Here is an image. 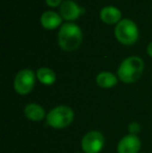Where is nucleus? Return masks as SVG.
<instances>
[{"label":"nucleus","mask_w":152,"mask_h":153,"mask_svg":"<svg viewBox=\"0 0 152 153\" xmlns=\"http://www.w3.org/2000/svg\"><path fill=\"white\" fill-rule=\"evenodd\" d=\"M98 85L101 88H113L117 85V77L110 72H101L96 78Z\"/></svg>","instance_id":"12"},{"label":"nucleus","mask_w":152,"mask_h":153,"mask_svg":"<svg viewBox=\"0 0 152 153\" xmlns=\"http://www.w3.org/2000/svg\"><path fill=\"white\" fill-rule=\"evenodd\" d=\"M62 0H46L47 4L50 6H57L59 3H61Z\"/></svg>","instance_id":"15"},{"label":"nucleus","mask_w":152,"mask_h":153,"mask_svg":"<svg viewBox=\"0 0 152 153\" xmlns=\"http://www.w3.org/2000/svg\"><path fill=\"white\" fill-rule=\"evenodd\" d=\"M115 36L121 43L130 45L139 38V31L136 23L129 19H123L115 28Z\"/></svg>","instance_id":"4"},{"label":"nucleus","mask_w":152,"mask_h":153,"mask_svg":"<svg viewBox=\"0 0 152 153\" xmlns=\"http://www.w3.org/2000/svg\"><path fill=\"white\" fill-rule=\"evenodd\" d=\"M41 23L44 27L46 28H55L62 23V17L59 16L57 13L52 12V10H48L45 12L41 17Z\"/></svg>","instance_id":"10"},{"label":"nucleus","mask_w":152,"mask_h":153,"mask_svg":"<svg viewBox=\"0 0 152 153\" xmlns=\"http://www.w3.org/2000/svg\"><path fill=\"white\" fill-rule=\"evenodd\" d=\"M104 146V137L99 131H90L81 140V148L85 153H99Z\"/></svg>","instance_id":"6"},{"label":"nucleus","mask_w":152,"mask_h":153,"mask_svg":"<svg viewBox=\"0 0 152 153\" xmlns=\"http://www.w3.org/2000/svg\"><path fill=\"white\" fill-rule=\"evenodd\" d=\"M59 44L64 50L72 51L78 48L82 40L81 29L74 23H65L59 31Z\"/></svg>","instance_id":"2"},{"label":"nucleus","mask_w":152,"mask_h":153,"mask_svg":"<svg viewBox=\"0 0 152 153\" xmlns=\"http://www.w3.org/2000/svg\"><path fill=\"white\" fill-rule=\"evenodd\" d=\"M144 62L139 56H129L121 62L118 69V77L123 82L131 83L142 76Z\"/></svg>","instance_id":"1"},{"label":"nucleus","mask_w":152,"mask_h":153,"mask_svg":"<svg viewBox=\"0 0 152 153\" xmlns=\"http://www.w3.org/2000/svg\"><path fill=\"white\" fill-rule=\"evenodd\" d=\"M35 85V73L29 69H23L17 73L14 80V88L20 95H26L31 92Z\"/></svg>","instance_id":"5"},{"label":"nucleus","mask_w":152,"mask_h":153,"mask_svg":"<svg viewBox=\"0 0 152 153\" xmlns=\"http://www.w3.org/2000/svg\"><path fill=\"white\" fill-rule=\"evenodd\" d=\"M147 52H148V54L150 55V56H152V42L148 45V47H147Z\"/></svg>","instance_id":"16"},{"label":"nucleus","mask_w":152,"mask_h":153,"mask_svg":"<svg viewBox=\"0 0 152 153\" xmlns=\"http://www.w3.org/2000/svg\"><path fill=\"white\" fill-rule=\"evenodd\" d=\"M141 148V141L136 135L128 134L118 144V153H138Z\"/></svg>","instance_id":"7"},{"label":"nucleus","mask_w":152,"mask_h":153,"mask_svg":"<svg viewBox=\"0 0 152 153\" xmlns=\"http://www.w3.org/2000/svg\"><path fill=\"white\" fill-rule=\"evenodd\" d=\"M39 80L44 85H52L56 79L55 73L49 68H40L37 72Z\"/></svg>","instance_id":"13"},{"label":"nucleus","mask_w":152,"mask_h":153,"mask_svg":"<svg viewBox=\"0 0 152 153\" xmlns=\"http://www.w3.org/2000/svg\"><path fill=\"white\" fill-rule=\"evenodd\" d=\"M129 131H130V134H134L136 135V133L140 131V125L138 123H131L129 125Z\"/></svg>","instance_id":"14"},{"label":"nucleus","mask_w":152,"mask_h":153,"mask_svg":"<svg viewBox=\"0 0 152 153\" xmlns=\"http://www.w3.org/2000/svg\"><path fill=\"white\" fill-rule=\"evenodd\" d=\"M82 13H85V10L72 0H64L59 5V15L67 20H74Z\"/></svg>","instance_id":"8"},{"label":"nucleus","mask_w":152,"mask_h":153,"mask_svg":"<svg viewBox=\"0 0 152 153\" xmlns=\"http://www.w3.org/2000/svg\"><path fill=\"white\" fill-rule=\"evenodd\" d=\"M24 114L26 118L30 121H41L45 117V111L41 105L37 103H30L24 108Z\"/></svg>","instance_id":"9"},{"label":"nucleus","mask_w":152,"mask_h":153,"mask_svg":"<svg viewBox=\"0 0 152 153\" xmlns=\"http://www.w3.org/2000/svg\"><path fill=\"white\" fill-rule=\"evenodd\" d=\"M73 119V111L69 106H65V105L55 107L47 115V123L51 127L56 129H62L69 126Z\"/></svg>","instance_id":"3"},{"label":"nucleus","mask_w":152,"mask_h":153,"mask_svg":"<svg viewBox=\"0 0 152 153\" xmlns=\"http://www.w3.org/2000/svg\"><path fill=\"white\" fill-rule=\"evenodd\" d=\"M100 18L105 23L112 24V23H116L117 21L120 20V18H121V12L117 7H115V6L112 5L104 6L100 10Z\"/></svg>","instance_id":"11"}]
</instances>
